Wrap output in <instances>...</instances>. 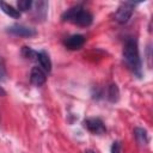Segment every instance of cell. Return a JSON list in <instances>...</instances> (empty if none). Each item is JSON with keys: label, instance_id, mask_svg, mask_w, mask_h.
<instances>
[{"label": "cell", "instance_id": "obj_1", "mask_svg": "<svg viewBox=\"0 0 153 153\" xmlns=\"http://www.w3.org/2000/svg\"><path fill=\"white\" fill-rule=\"evenodd\" d=\"M122 55H123V60L127 67L131 71V73L136 75L137 78H141L142 76V62H141V57L139 53L137 41L135 37H128L124 41Z\"/></svg>", "mask_w": 153, "mask_h": 153}, {"label": "cell", "instance_id": "obj_2", "mask_svg": "<svg viewBox=\"0 0 153 153\" xmlns=\"http://www.w3.org/2000/svg\"><path fill=\"white\" fill-rule=\"evenodd\" d=\"M61 19L63 22H69L73 23L78 26H82V27H87L92 24L93 22V16L86 11L82 6L80 5H75L71 8H68L67 11H65L61 16Z\"/></svg>", "mask_w": 153, "mask_h": 153}, {"label": "cell", "instance_id": "obj_3", "mask_svg": "<svg viewBox=\"0 0 153 153\" xmlns=\"http://www.w3.org/2000/svg\"><path fill=\"white\" fill-rule=\"evenodd\" d=\"M135 5L136 4H134V2H122L115 13V20L120 24L128 23L133 16Z\"/></svg>", "mask_w": 153, "mask_h": 153}, {"label": "cell", "instance_id": "obj_4", "mask_svg": "<svg viewBox=\"0 0 153 153\" xmlns=\"http://www.w3.org/2000/svg\"><path fill=\"white\" fill-rule=\"evenodd\" d=\"M6 32L17 37H26V38H30L37 35V31L33 27H30L23 24H13L6 29Z\"/></svg>", "mask_w": 153, "mask_h": 153}, {"label": "cell", "instance_id": "obj_5", "mask_svg": "<svg viewBox=\"0 0 153 153\" xmlns=\"http://www.w3.org/2000/svg\"><path fill=\"white\" fill-rule=\"evenodd\" d=\"M82 124H84V127H85L88 131H91V133H93V134H97V135L104 134V133L106 131V128H105L104 122H103L100 118H98V117H90V118H86V120H84Z\"/></svg>", "mask_w": 153, "mask_h": 153}, {"label": "cell", "instance_id": "obj_6", "mask_svg": "<svg viewBox=\"0 0 153 153\" xmlns=\"http://www.w3.org/2000/svg\"><path fill=\"white\" fill-rule=\"evenodd\" d=\"M63 44L69 50H78L85 44V37L82 35L75 33V35H72V36L67 37L63 41Z\"/></svg>", "mask_w": 153, "mask_h": 153}, {"label": "cell", "instance_id": "obj_7", "mask_svg": "<svg viewBox=\"0 0 153 153\" xmlns=\"http://www.w3.org/2000/svg\"><path fill=\"white\" fill-rule=\"evenodd\" d=\"M47 81V73L41 67H32L30 72V82L35 86H42Z\"/></svg>", "mask_w": 153, "mask_h": 153}, {"label": "cell", "instance_id": "obj_8", "mask_svg": "<svg viewBox=\"0 0 153 153\" xmlns=\"http://www.w3.org/2000/svg\"><path fill=\"white\" fill-rule=\"evenodd\" d=\"M33 18L36 22H43L47 18L48 13V2L47 1H36L33 2Z\"/></svg>", "mask_w": 153, "mask_h": 153}, {"label": "cell", "instance_id": "obj_9", "mask_svg": "<svg viewBox=\"0 0 153 153\" xmlns=\"http://www.w3.org/2000/svg\"><path fill=\"white\" fill-rule=\"evenodd\" d=\"M36 61L39 63L41 68L45 73H50L51 72V60H50L49 55L44 50L37 51V59H36Z\"/></svg>", "mask_w": 153, "mask_h": 153}, {"label": "cell", "instance_id": "obj_10", "mask_svg": "<svg viewBox=\"0 0 153 153\" xmlns=\"http://www.w3.org/2000/svg\"><path fill=\"white\" fill-rule=\"evenodd\" d=\"M105 97L109 102L115 103L120 99V90L117 87L116 84H110L106 87V92H105Z\"/></svg>", "mask_w": 153, "mask_h": 153}, {"label": "cell", "instance_id": "obj_11", "mask_svg": "<svg viewBox=\"0 0 153 153\" xmlns=\"http://www.w3.org/2000/svg\"><path fill=\"white\" fill-rule=\"evenodd\" d=\"M134 136H135V140L137 141V143L141 145V146H146L148 143V141H149L147 130L141 128V127H136L134 129Z\"/></svg>", "mask_w": 153, "mask_h": 153}, {"label": "cell", "instance_id": "obj_12", "mask_svg": "<svg viewBox=\"0 0 153 153\" xmlns=\"http://www.w3.org/2000/svg\"><path fill=\"white\" fill-rule=\"evenodd\" d=\"M0 8H1V11H2L5 14H7V16L11 17V18L17 19V18L20 17V12H19L17 8H14L13 6L6 4L5 1H0Z\"/></svg>", "mask_w": 153, "mask_h": 153}, {"label": "cell", "instance_id": "obj_13", "mask_svg": "<svg viewBox=\"0 0 153 153\" xmlns=\"http://www.w3.org/2000/svg\"><path fill=\"white\" fill-rule=\"evenodd\" d=\"M22 55L30 61H36V59H37V51L31 49L30 47H23L22 48Z\"/></svg>", "mask_w": 153, "mask_h": 153}, {"label": "cell", "instance_id": "obj_14", "mask_svg": "<svg viewBox=\"0 0 153 153\" xmlns=\"http://www.w3.org/2000/svg\"><path fill=\"white\" fill-rule=\"evenodd\" d=\"M33 2L31 0H19L17 2V6H18V11H23V12H26L29 10H31Z\"/></svg>", "mask_w": 153, "mask_h": 153}, {"label": "cell", "instance_id": "obj_15", "mask_svg": "<svg viewBox=\"0 0 153 153\" xmlns=\"http://www.w3.org/2000/svg\"><path fill=\"white\" fill-rule=\"evenodd\" d=\"M6 80H7V71H6L5 62L0 56V81H6Z\"/></svg>", "mask_w": 153, "mask_h": 153}, {"label": "cell", "instance_id": "obj_16", "mask_svg": "<svg viewBox=\"0 0 153 153\" xmlns=\"http://www.w3.org/2000/svg\"><path fill=\"white\" fill-rule=\"evenodd\" d=\"M121 142L120 141H114L112 145H111V148H110V152L111 153H121Z\"/></svg>", "mask_w": 153, "mask_h": 153}, {"label": "cell", "instance_id": "obj_17", "mask_svg": "<svg viewBox=\"0 0 153 153\" xmlns=\"http://www.w3.org/2000/svg\"><path fill=\"white\" fill-rule=\"evenodd\" d=\"M6 96V91L4 90L2 86H0V97H5Z\"/></svg>", "mask_w": 153, "mask_h": 153}, {"label": "cell", "instance_id": "obj_18", "mask_svg": "<svg viewBox=\"0 0 153 153\" xmlns=\"http://www.w3.org/2000/svg\"><path fill=\"white\" fill-rule=\"evenodd\" d=\"M85 153H94V152H93V151H90V149H87Z\"/></svg>", "mask_w": 153, "mask_h": 153}]
</instances>
